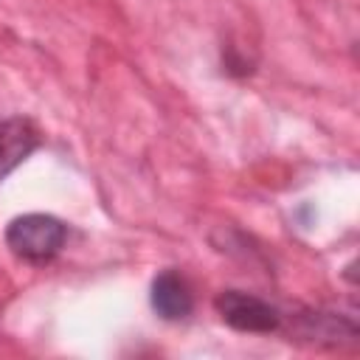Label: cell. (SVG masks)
Instances as JSON below:
<instances>
[{"label":"cell","mask_w":360,"mask_h":360,"mask_svg":"<svg viewBox=\"0 0 360 360\" xmlns=\"http://www.w3.org/2000/svg\"><path fill=\"white\" fill-rule=\"evenodd\" d=\"M42 143V132L31 118L14 115L0 121V180H6Z\"/></svg>","instance_id":"obj_4"},{"label":"cell","mask_w":360,"mask_h":360,"mask_svg":"<svg viewBox=\"0 0 360 360\" xmlns=\"http://www.w3.org/2000/svg\"><path fill=\"white\" fill-rule=\"evenodd\" d=\"M68 225L53 214H22L6 225V248L25 264H48L59 256Z\"/></svg>","instance_id":"obj_1"},{"label":"cell","mask_w":360,"mask_h":360,"mask_svg":"<svg viewBox=\"0 0 360 360\" xmlns=\"http://www.w3.org/2000/svg\"><path fill=\"white\" fill-rule=\"evenodd\" d=\"M214 307L219 318L236 329V332H250V335H270L281 329V312L270 301L250 295L245 290H222L214 298Z\"/></svg>","instance_id":"obj_2"},{"label":"cell","mask_w":360,"mask_h":360,"mask_svg":"<svg viewBox=\"0 0 360 360\" xmlns=\"http://www.w3.org/2000/svg\"><path fill=\"white\" fill-rule=\"evenodd\" d=\"M149 304L163 321H186L194 312V290L177 270H160L149 287Z\"/></svg>","instance_id":"obj_3"}]
</instances>
